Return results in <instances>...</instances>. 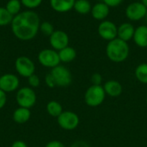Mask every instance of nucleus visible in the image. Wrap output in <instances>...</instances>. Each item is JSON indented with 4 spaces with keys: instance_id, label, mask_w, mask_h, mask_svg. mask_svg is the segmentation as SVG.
I'll return each mask as SVG.
<instances>
[{
    "instance_id": "nucleus-19",
    "label": "nucleus",
    "mask_w": 147,
    "mask_h": 147,
    "mask_svg": "<svg viewBox=\"0 0 147 147\" xmlns=\"http://www.w3.org/2000/svg\"><path fill=\"white\" fill-rule=\"evenodd\" d=\"M58 53H59L60 62H64V63L71 62L77 57L76 49L72 47H70V46H67L65 49L58 51Z\"/></svg>"
},
{
    "instance_id": "nucleus-20",
    "label": "nucleus",
    "mask_w": 147,
    "mask_h": 147,
    "mask_svg": "<svg viewBox=\"0 0 147 147\" xmlns=\"http://www.w3.org/2000/svg\"><path fill=\"white\" fill-rule=\"evenodd\" d=\"M73 9L81 15H86L90 13L92 6L90 1L88 0H76Z\"/></svg>"
},
{
    "instance_id": "nucleus-30",
    "label": "nucleus",
    "mask_w": 147,
    "mask_h": 147,
    "mask_svg": "<svg viewBox=\"0 0 147 147\" xmlns=\"http://www.w3.org/2000/svg\"><path fill=\"white\" fill-rule=\"evenodd\" d=\"M124 0H102L104 3H106L109 8L110 7H117L119 6Z\"/></svg>"
},
{
    "instance_id": "nucleus-10",
    "label": "nucleus",
    "mask_w": 147,
    "mask_h": 147,
    "mask_svg": "<svg viewBox=\"0 0 147 147\" xmlns=\"http://www.w3.org/2000/svg\"><path fill=\"white\" fill-rule=\"evenodd\" d=\"M147 13L146 7L141 2H134L127 5L126 8L127 17L134 22L140 21L145 18Z\"/></svg>"
},
{
    "instance_id": "nucleus-8",
    "label": "nucleus",
    "mask_w": 147,
    "mask_h": 147,
    "mask_svg": "<svg viewBox=\"0 0 147 147\" xmlns=\"http://www.w3.org/2000/svg\"><path fill=\"white\" fill-rule=\"evenodd\" d=\"M58 125L65 131H72L76 129L80 122L78 115L72 111H63L57 118Z\"/></svg>"
},
{
    "instance_id": "nucleus-15",
    "label": "nucleus",
    "mask_w": 147,
    "mask_h": 147,
    "mask_svg": "<svg viewBox=\"0 0 147 147\" xmlns=\"http://www.w3.org/2000/svg\"><path fill=\"white\" fill-rule=\"evenodd\" d=\"M103 89L105 91L106 95H109L112 98H116L119 97L123 91L121 84L115 80H110L106 81L103 84Z\"/></svg>"
},
{
    "instance_id": "nucleus-23",
    "label": "nucleus",
    "mask_w": 147,
    "mask_h": 147,
    "mask_svg": "<svg viewBox=\"0 0 147 147\" xmlns=\"http://www.w3.org/2000/svg\"><path fill=\"white\" fill-rule=\"evenodd\" d=\"M22 3L20 0H9L6 4V10L13 16H16L20 13Z\"/></svg>"
},
{
    "instance_id": "nucleus-35",
    "label": "nucleus",
    "mask_w": 147,
    "mask_h": 147,
    "mask_svg": "<svg viewBox=\"0 0 147 147\" xmlns=\"http://www.w3.org/2000/svg\"><path fill=\"white\" fill-rule=\"evenodd\" d=\"M141 3L146 7V9H147V0H141Z\"/></svg>"
},
{
    "instance_id": "nucleus-25",
    "label": "nucleus",
    "mask_w": 147,
    "mask_h": 147,
    "mask_svg": "<svg viewBox=\"0 0 147 147\" xmlns=\"http://www.w3.org/2000/svg\"><path fill=\"white\" fill-rule=\"evenodd\" d=\"M40 29L41 33L47 36H50L54 32V28H53V24L49 22L41 23L40 26Z\"/></svg>"
},
{
    "instance_id": "nucleus-37",
    "label": "nucleus",
    "mask_w": 147,
    "mask_h": 147,
    "mask_svg": "<svg viewBox=\"0 0 147 147\" xmlns=\"http://www.w3.org/2000/svg\"><path fill=\"white\" fill-rule=\"evenodd\" d=\"M146 104H147V97H146Z\"/></svg>"
},
{
    "instance_id": "nucleus-28",
    "label": "nucleus",
    "mask_w": 147,
    "mask_h": 147,
    "mask_svg": "<svg viewBox=\"0 0 147 147\" xmlns=\"http://www.w3.org/2000/svg\"><path fill=\"white\" fill-rule=\"evenodd\" d=\"M45 83L50 88H53L56 87L54 79H53V77L52 76V75L50 73L47 74V75H46V76H45Z\"/></svg>"
},
{
    "instance_id": "nucleus-17",
    "label": "nucleus",
    "mask_w": 147,
    "mask_h": 147,
    "mask_svg": "<svg viewBox=\"0 0 147 147\" xmlns=\"http://www.w3.org/2000/svg\"><path fill=\"white\" fill-rule=\"evenodd\" d=\"M76 0H50V5L57 12L65 13L73 9Z\"/></svg>"
},
{
    "instance_id": "nucleus-16",
    "label": "nucleus",
    "mask_w": 147,
    "mask_h": 147,
    "mask_svg": "<svg viewBox=\"0 0 147 147\" xmlns=\"http://www.w3.org/2000/svg\"><path fill=\"white\" fill-rule=\"evenodd\" d=\"M134 41L140 48L147 47V25H140L135 29Z\"/></svg>"
},
{
    "instance_id": "nucleus-6",
    "label": "nucleus",
    "mask_w": 147,
    "mask_h": 147,
    "mask_svg": "<svg viewBox=\"0 0 147 147\" xmlns=\"http://www.w3.org/2000/svg\"><path fill=\"white\" fill-rule=\"evenodd\" d=\"M38 62L45 68L53 69L60 64V60L58 51L51 49H45L39 52L37 56Z\"/></svg>"
},
{
    "instance_id": "nucleus-26",
    "label": "nucleus",
    "mask_w": 147,
    "mask_h": 147,
    "mask_svg": "<svg viewBox=\"0 0 147 147\" xmlns=\"http://www.w3.org/2000/svg\"><path fill=\"white\" fill-rule=\"evenodd\" d=\"M42 0H21L22 4L28 9H34L40 5Z\"/></svg>"
},
{
    "instance_id": "nucleus-13",
    "label": "nucleus",
    "mask_w": 147,
    "mask_h": 147,
    "mask_svg": "<svg viewBox=\"0 0 147 147\" xmlns=\"http://www.w3.org/2000/svg\"><path fill=\"white\" fill-rule=\"evenodd\" d=\"M134 31L135 28L131 23H123L118 27L117 38L127 42L134 38Z\"/></svg>"
},
{
    "instance_id": "nucleus-2",
    "label": "nucleus",
    "mask_w": 147,
    "mask_h": 147,
    "mask_svg": "<svg viewBox=\"0 0 147 147\" xmlns=\"http://www.w3.org/2000/svg\"><path fill=\"white\" fill-rule=\"evenodd\" d=\"M130 49L127 42L115 38L108 42L106 46V55L108 58L115 63L126 61L129 55Z\"/></svg>"
},
{
    "instance_id": "nucleus-7",
    "label": "nucleus",
    "mask_w": 147,
    "mask_h": 147,
    "mask_svg": "<svg viewBox=\"0 0 147 147\" xmlns=\"http://www.w3.org/2000/svg\"><path fill=\"white\" fill-rule=\"evenodd\" d=\"M15 68L20 76L28 78L34 74L35 65L29 57L22 55L16 58L15 62Z\"/></svg>"
},
{
    "instance_id": "nucleus-31",
    "label": "nucleus",
    "mask_w": 147,
    "mask_h": 147,
    "mask_svg": "<svg viewBox=\"0 0 147 147\" xmlns=\"http://www.w3.org/2000/svg\"><path fill=\"white\" fill-rule=\"evenodd\" d=\"M7 102V94L0 89V110L4 107Z\"/></svg>"
},
{
    "instance_id": "nucleus-29",
    "label": "nucleus",
    "mask_w": 147,
    "mask_h": 147,
    "mask_svg": "<svg viewBox=\"0 0 147 147\" xmlns=\"http://www.w3.org/2000/svg\"><path fill=\"white\" fill-rule=\"evenodd\" d=\"M91 82H92V85H101L102 84V77L100 74H94L91 75Z\"/></svg>"
},
{
    "instance_id": "nucleus-14",
    "label": "nucleus",
    "mask_w": 147,
    "mask_h": 147,
    "mask_svg": "<svg viewBox=\"0 0 147 147\" xmlns=\"http://www.w3.org/2000/svg\"><path fill=\"white\" fill-rule=\"evenodd\" d=\"M93 18L97 21H104L109 14V7L103 2L96 3L92 6L90 11Z\"/></svg>"
},
{
    "instance_id": "nucleus-22",
    "label": "nucleus",
    "mask_w": 147,
    "mask_h": 147,
    "mask_svg": "<svg viewBox=\"0 0 147 147\" xmlns=\"http://www.w3.org/2000/svg\"><path fill=\"white\" fill-rule=\"evenodd\" d=\"M135 76L136 79L143 83V84H147V63L143 62L140 65L137 66L135 69Z\"/></svg>"
},
{
    "instance_id": "nucleus-9",
    "label": "nucleus",
    "mask_w": 147,
    "mask_h": 147,
    "mask_svg": "<svg viewBox=\"0 0 147 147\" xmlns=\"http://www.w3.org/2000/svg\"><path fill=\"white\" fill-rule=\"evenodd\" d=\"M20 80L19 77L14 74L7 73L0 76V89L4 93L9 94L19 89Z\"/></svg>"
},
{
    "instance_id": "nucleus-1",
    "label": "nucleus",
    "mask_w": 147,
    "mask_h": 147,
    "mask_svg": "<svg viewBox=\"0 0 147 147\" xmlns=\"http://www.w3.org/2000/svg\"><path fill=\"white\" fill-rule=\"evenodd\" d=\"M40 23L39 16L31 10L20 12L15 16L11 23V29L14 36L22 41H29L35 37Z\"/></svg>"
},
{
    "instance_id": "nucleus-3",
    "label": "nucleus",
    "mask_w": 147,
    "mask_h": 147,
    "mask_svg": "<svg viewBox=\"0 0 147 147\" xmlns=\"http://www.w3.org/2000/svg\"><path fill=\"white\" fill-rule=\"evenodd\" d=\"M105 98L106 94L102 85H91L84 94V101L86 105L91 107H96L102 105Z\"/></svg>"
},
{
    "instance_id": "nucleus-27",
    "label": "nucleus",
    "mask_w": 147,
    "mask_h": 147,
    "mask_svg": "<svg viewBox=\"0 0 147 147\" xmlns=\"http://www.w3.org/2000/svg\"><path fill=\"white\" fill-rule=\"evenodd\" d=\"M28 85H29L30 88H38L40 86V77L37 75L34 74V75H32L31 76H29L28 78Z\"/></svg>"
},
{
    "instance_id": "nucleus-11",
    "label": "nucleus",
    "mask_w": 147,
    "mask_h": 147,
    "mask_svg": "<svg viewBox=\"0 0 147 147\" xmlns=\"http://www.w3.org/2000/svg\"><path fill=\"white\" fill-rule=\"evenodd\" d=\"M117 29L118 27L115 23L109 20H104L99 24L97 32L103 40L110 42L117 38Z\"/></svg>"
},
{
    "instance_id": "nucleus-21",
    "label": "nucleus",
    "mask_w": 147,
    "mask_h": 147,
    "mask_svg": "<svg viewBox=\"0 0 147 147\" xmlns=\"http://www.w3.org/2000/svg\"><path fill=\"white\" fill-rule=\"evenodd\" d=\"M47 112L50 116L58 118L63 113L62 105L57 101H51L47 104Z\"/></svg>"
},
{
    "instance_id": "nucleus-38",
    "label": "nucleus",
    "mask_w": 147,
    "mask_h": 147,
    "mask_svg": "<svg viewBox=\"0 0 147 147\" xmlns=\"http://www.w3.org/2000/svg\"><path fill=\"white\" fill-rule=\"evenodd\" d=\"M88 1H90V0H88Z\"/></svg>"
},
{
    "instance_id": "nucleus-34",
    "label": "nucleus",
    "mask_w": 147,
    "mask_h": 147,
    "mask_svg": "<svg viewBox=\"0 0 147 147\" xmlns=\"http://www.w3.org/2000/svg\"><path fill=\"white\" fill-rule=\"evenodd\" d=\"M10 147H28V145L22 140H16L13 142Z\"/></svg>"
},
{
    "instance_id": "nucleus-5",
    "label": "nucleus",
    "mask_w": 147,
    "mask_h": 147,
    "mask_svg": "<svg viewBox=\"0 0 147 147\" xmlns=\"http://www.w3.org/2000/svg\"><path fill=\"white\" fill-rule=\"evenodd\" d=\"M50 74L54 79L56 87L65 88L71 84L72 81V75L68 68L64 65H59L53 68Z\"/></svg>"
},
{
    "instance_id": "nucleus-36",
    "label": "nucleus",
    "mask_w": 147,
    "mask_h": 147,
    "mask_svg": "<svg viewBox=\"0 0 147 147\" xmlns=\"http://www.w3.org/2000/svg\"><path fill=\"white\" fill-rule=\"evenodd\" d=\"M145 18H146V23H147V13H146V16H145Z\"/></svg>"
},
{
    "instance_id": "nucleus-24",
    "label": "nucleus",
    "mask_w": 147,
    "mask_h": 147,
    "mask_svg": "<svg viewBox=\"0 0 147 147\" xmlns=\"http://www.w3.org/2000/svg\"><path fill=\"white\" fill-rule=\"evenodd\" d=\"M14 16L6 10V8L0 7V26L11 24Z\"/></svg>"
},
{
    "instance_id": "nucleus-33",
    "label": "nucleus",
    "mask_w": 147,
    "mask_h": 147,
    "mask_svg": "<svg viewBox=\"0 0 147 147\" xmlns=\"http://www.w3.org/2000/svg\"><path fill=\"white\" fill-rule=\"evenodd\" d=\"M69 147H90V145L84 140H77L73 142Z\"/></svg>"
},
{
    "instance_id": "nucleus-32",
    "label": "nucleus",
    "mask_w": 147,
    "mask_h": 147,
    "mask_svg": "<svg viewBox=\"0 0 147 147\" xmlns=\"http://www.w3.org/2000/svg\"><path fill=\"white\" fill-rule=\"evenodd\" d=\"M45 147H65V146L59 140H51L49 141Z\"/></svg>"
},
{
    "instance_id": "nucleus-12",
    "label": "nucleus",
    "mask_w": 147,
    "mask_h": 147,
    "mask_svg": "<svg viewBox=\"0 0 147 147\" xmlns=\"http://www.w3.org/2000/svg\"><path fill=\"white\" fill-rule=\"evenodd\" d=\"M49 42L53 49L59 51L69 46V36L63 30H54L49 36Z\"/></svg>"
},
{
    "instance_id": "nucleus-18",
    "label": "nucleus",
    "mask_w": 147,
    "mask_h": 147,
    "mask_svg": "<svg viewBox=\"0 0 147 147\" xmlns=\"http://www.w3.org/2000/svg\"><path fill=\"white\" fill-rule=\"evenodd\" d=\"M31 117V112L30 109L18 107L14 112H13V120L17 124H25L27 123Z\"/></svg>"
},
{
    "instance_id": "nucleus-4",
    "label": "nucleus",
    "mask_w": 147,
    "mask_h": 147,
    "mask_svg": "<svg viewBox=\"0 0 147 147\" xmlns=\"http://www.w3.org/2000/svg\"><path fill=\"white\" fill-rule=\"evenodd\" d=\"M16 101L18 107L30 109L35 105L37 96L34 88L30 87H22L16 91Z\"/></svg>"
}]
</instances>
